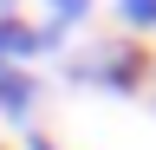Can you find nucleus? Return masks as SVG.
I'll use <instances>...</instances> for the list:
<instances>
[{"mask_svg": "<svg viewBox=\"0 0 156 150\" xmlns=\"http://www.w3.org/2000/svg\"><path fill=\"white\" fill-rule=\"evenodd\" d=\"M46 20H52V26H65V33H72L78 20H91V0H46Z\"/></svg>", "mask_w": 156, "mask_h": 150, "instance_id": "39448f33", "label": "nucleus"}, {"mask_svg": "<svg viewBox=\"0 0 156 150\" xmlns=\"http://www.w3.org/2000/svg\"><path fill=\"white\" fill-rule=\"evenodd\" d=\"M0 13H20V0H0Z\"/></svg>", "mask_w": 156, "mask_h": 150, "instance_id": "0eeeda50", "label": "nucleus"}, {"mask_svg": "<svg viewBox=\"0 0 156 150\" xmlns=\"http://www.w3.org/2000/svg\"><path fill=\"white\" fill-rule=\"evenodd\" d=\"M46 52V33L33 20H20V13H0V65H26Z\"/></svg>", "mask_w": 156, "mask_h": 150, "instance_id": "7ed1b4c3", "label": "nucleus"}, {"mask_svg": "<svg viewBox=\"0 0 156 150\" xmlns=\"http://www.w3.org/2000/svg\"><path fill=\"white\" fill-rule=\"evenodd\" d=\"M124 33H156V0H117Z\"/></svg>", "mask_w": 156, "mask_h": 150, "instance_id": "20e7f679", "label": "nucleus"}, {"mask_svg": "<svg viewBox=\"0 0 156 150\" xmlns=\"http://www.w3.org/2000/svg\"><path fill=\"white\" fill-rule=\"evenodd\" d=\"M65 85H98V91H143L150 59L136 52V39H98L85 52H65Z\"/></svg>", "mask_w": 156, "mask_h": 150, "instance_id": "f257e3e1", "label": "nucleus"}, {"mask_svg": "<svg viewBox=\"0 0 156 150\" xmlns=\"http://www.w3.org/2000/svg\"><path fill=\"white\" fill-rule=\"evenodd\" d=\"M20 150H58L52 137H39V130H20Z\"/></svg>", "mask_w": 156, "mask_h": 150, "instance_id": "423d86ee", "label": "nucleus"}, {"mask_svg": "<svg viewBox=\"0 0 156 150\" xmlns=\"http://www.w3.org/2000/svg\"><path fill=\"white\" fill-rule=\"evenodd\" d=\"M33 104H39V79L26 65H0V118H7V124H26Z\"/></svg>", "mask_w": 156, "mask_h": 150, "instance_id": "f03ea898", "label": "nucleus"}, {"mask_svg": "<svg viewBox=\"0 0 156 150\" xmlns=\"http://www.w3.org/2000/svg\"><path fill=\"white\" fill-rule=\"evenodd\" d=\"M150 85H156V65H150Z\"/></svg>", "mask_w": 156, "mask_h": 150, "instance_id": "6e6552de", "label": "nucleus"}]
</instances>
